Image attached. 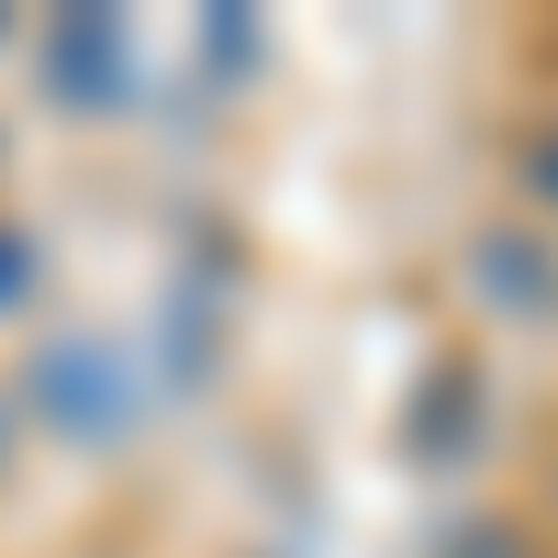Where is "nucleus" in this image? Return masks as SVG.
<instances>
[{
	"instance_id": "f257e3e1",
	"label": "nucleus",
	"mask_w": 558,
	"mask_h": 558,
	"mask_svg": "<svg viewBox=\"0 0 558 558\" xmlns=\"http://www.w3.org/2000/svg\"><path fill=\"white\" fill-rule=\"evenodd\" d=\"M34 402H45V425H68V436H123V413H134V368H112V347H45L34 357Z\"/></svg>"
},
{
	"instance_id": "7ed1b4c3",
	"label": "nucleus",
	"mask_w": 558,
	"mask_h": 558,
	"mask_svg": "<svg viewBox=\"0 0 558 558\" xmlns=\"http://www.w3.org/2000/svg\"><path fill=\"white\" fill-rule=\"evenodd\" d=\"M514 168H525V191H536V202H558V123H536V134H525Z\"/></svg>"
},
{
	"instance_id": "39448f33",
	"label": "nucleus",
	"mask_w": 558,
	"mask_h": 558,
	"mask_svg": "<svg viewBox=\"0 0 558 558\" xmlns=\"http://www.w3.org/2000/svg\"><path fill=\"white\" fill-rule=\"evenodd\" d=\"M12 447H23V413H12V391H0V470H12Z\"/></svg>"
},
{
	"instance_id": "20e7f679",
	"label": "nucleus",
	"mask_w": 558,
	"mask_h": 558,
	"mask_svg": "<svg viewBox=\"0 0 558 558\" xmlns=\"http://www.w3.org/2000/svg\"><path fill=\"white\" fill-rule=\"evenodd\" d=\"M23 291H34V246H23V235H12V223H0V313H12V302H23Z\"/></svg>"
},
{
	"instance_id": "f03ea898",
	"label": "nucleus",
	"mask_w": 558,
	"mask_h": 558,
	"mask_svg": "<svg viewBox=\"0 0 558 558\" xmlns=\"http://www.w3.org/2000/svg\"><path fill=\"white\" fill-rule=\"evenodd\" d=\"M57 89L78 112H112V89H123V23L112 12H68L57 23Z\"/></svg>"
}]
</instances>
